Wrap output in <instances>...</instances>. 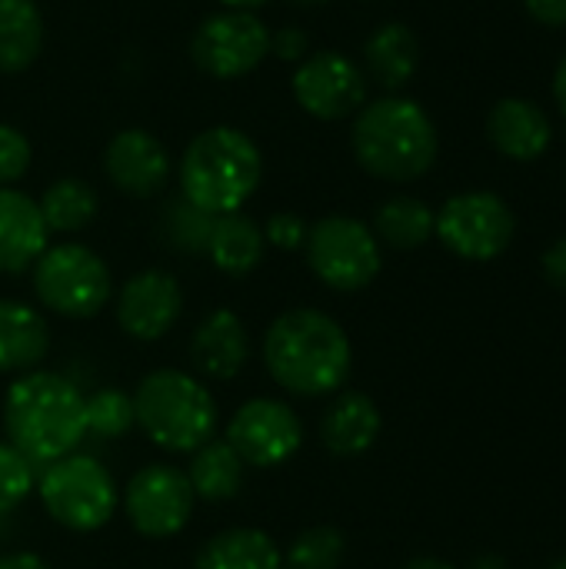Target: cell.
I'll list each match as a JSON object with an SVG mask.
<instances>
[{
  "label": "cell",
  "mask_w": 566,
  "mask_h": 569,
  "mask_svg": "<svg viewBox=\"0 0 566 569\" xmlns=\"http://www.w3.org/2000/svg\"><path fill=\"white\" fill-rule=\"evenodd\" d=\"M193 569H284V550L257 527H234L197 550Z\"/></svg>",
  "instance_id": "7402d4cb"
},
{
  "label": "cell",
  "mask_w": 566,
  "mask_h": 569,
  "mask_svg": "<svg viewBox=\"0 0 566 569\" xmlns=\"http://www.w3.org/2000/svg\"><path fill=\"white\" fill-rule=\"evenodd\" d=\"M193 503L197 497L187 473L170 463H150L137 470L123 490V513L147 540L177 537L190 523Z\"/></svg>",
  "instance_id": "8fae6325"
},
{
  "label": "cell",
  "mask_w": 566,
  "mask_h": 569,
  "mask_svg": "<svg viewBox=\"0 0 566 569\" xmlns=\"http://www.w3.org/2000/svg\"><path fill=\"white\" fill-rule=\"evenodd\" d=\"M267 53H270V30L250 10L214 13L190 37L193 63L217 80H237L257 70Z\"/></svg>",
  "instance_id": "30bf717a"
},
{
  "label": "cell",
  "mask_w": 566,
  "mask_h": 569,
  "mask_svg": "<svg viewBox=\"0 0 566 569\" xmlns=\"http://www.w3.org/2000/svg\"><path fill=\"white\" fill-rule=\"evenodd\" d=\"M210 227L214 217L197 210L193 203H187L183 197L173 200L163 213V233L167 240L183 250V253H207V240H210Z\"/></svg>",
  "instance_id": "f546056e"
},
{
  "label": "cell",
  "mask_w": 566,
  "mask_h": 569,
  "mask_svg": "<svg viewBox=\"0 0 566 569\" xmlns=\"http://www.w3.org/2000/svg\"><path fill=\"white\" fill-rule=\"evenodd\" d=\"M103 173L110 183L130 197H153L170 173L167 147L147 130H120L103 153Z\"/></svg>",
  "instance_id": "9a60e30c"
},
{
  "label": "cell",
  "mask_w": 566,
  "mask_h": 569,
  "mask_svg": "<svg viewBox=\"0 0 566 569\" xmlns=\"http://www.w3.org/2000/svg\"><path fill=\"white\" fill-rule=\"evenodd\" d=\"M224 440L247 467L267 470L287 463L300 450L304 423L290 403L274 397H254L230 417Z\"/></svg>",
  "instance_id": "7c38bea8"
},
{
  "label": "cell",
  "mask_w": 566,
  "mask_h": 569,
  "mask_svg": "<svg viewBox=\"0 0 566 569\" xmlns=\"http://www.w3.org/2000/svg\"><path fill=\"white\" fill-rule=\"evenodd\" d=\"M7 443L30 463H57L70 457L87 437L83 393L53 370L20 373L3 397Z\"/></svg>",
  "instance_id": "7a4b0ae2"
},
{
  "label": "cell",
  "mask_w": 566,
  "mask_h": 569,
  "mask_svg": "<svg viewBox=\"0 0 566 569\" xmlns=\"http://www.w3.org/2000/svg\"><path fill=\"white\" fill-rule=\"evenodd\" d=\"M264 250H267V237H264V227L257 220H250L240 210L214 217L207 257L220 273H227V277L254 273L264 260Z\"/></svg>",
  "instance_id": "44dd1931"
},
{
  "label": "cell",
  "mask_w": 566,
  "mask_h": 569,
  "mask_svg": "<svg viewBox=\"0 0 566 569\" xmlns=\"http://www.w3.org/2000/svg\"><path fill=\"white\" fill-rule=\"evenodd\" d=\"M347 557V540L334 527L304 530L284 553V569H337Z\"/></svg>",
  "instance_id": "f1b7e54d"
},
{
  "label": "cell",
  "mask_w": 566,
  "mask_h": 569,
  "mask_svg": "<svg viewBox=\"0 0 566 569\" xmlns=\"http://www.w3.org/2000/svg\"><path fill=\"white\" fill-rule=\"evenodd\" d=\"M43 47V17L33 0H0V73L27 70Z\"/></svg>",
  "instance_id": "d4e9b609"
},
{
  "label": "cell",
  "mask_w": 566,
  "mask_h": 569,
  "mask_svg": "<svg viewBox=\"0 0 566 569\" xmlns=\"http://www.w3.org/2000/svg\"><path fill=\"white\" fill-rule=\"evenodd\" d=\"M474 569H504V560H497V557H484V560H480Z\"/></svg>",
  "instance_id": "60d3db41"
},
{
  "label": "cell",
  "mask_w": 566,
  "mask_h": 569,
  "mask_svg": "<svg viewBox=\"0 0 566 569\" xmlns=\"http://www.w3.org/2000/svg\"><path fill=\"white\" fill-rule=\"evenodd\" d=\"M437 127L430 113L407 97H384L360 107L354 123V157L380 180L407 183L437 163Z\"/></svg>",
  "instance_id": "3957f363"
},
{
  "label": "cell",
  "mask_w": 566,
  "mask_h": 569,
  "mask_svg": "<svg viewBox=\"0 0 566 569\" xmlns=\"http://www.w3.org/2000/svg\"><path fill=\"white\" fill-rule=\"evenodd\" d=\"M110 270L83 243H57L33 263L37 300L67 320H90L110 303Z\"/></svg>",
  "instance_id": "52a82bcc"
},
{
  "label": "cell",
  "mask_w": 566,
  "mask_h": 569,
  "mask_svg": "<svg viewBox=\"0 0 566 569\" xmlns=\"http://www.w3.org/2000/svg\"><path fill=\"white\" fill-rule=\"evenodd\" d=\"M37 490L50 520L73 533H93L107 527L120 503V490L110 470L83 453H70L50 463Z\"/></svg>",
  "instance_id": "8992f818"
},
{
  "label": "cell",
  "mask_w": 566,
  "mask_h": 569,
  "mask_svg": "<svg viewBox=\"0 0 566 569\" xmlns=\"http://www.w3.org/2000/svg\"><path fill=\"white\" fill-rule=\"evenodd\" d=\"M0 569H50V563L37 553H7L0 557Z\"/></svg>",
  "instance_id": "8d00e7d4"
},
{
  "label": "cell",
  "mask_w": 566,
  "mask_h": 569,
  "mask_svg": "<svg viewBox=\"0 0 566 569\" xmlns=\"http://www.w3.org/2000/svg\"><path fill=\"white\" fill-rule=\"evenodd\" d=\"M137 427L167 453H193L217 433V400L183 370H153L133 393Z\"/></svg>",
  "instance_id": "5b68a950"
},
{
  "label": "cell",
  "mask_w": 566,
  "mask_h": 569,
  "mask_svg": "<svg viewBox=\"0 0 566 569\" xmlns=\"http://www.w3.org/2000/svg\"><path fill=\"white\" fill-rule=\"evenodd\" d=\"M294 3H300V7H317V3H327V0H294Z\"/></svg>",
  "instance_id": "b9f144b4"
},
{
  "label": "cell",
  "mask_w": 566,
  "mask_h": 569,
  "mask_svg": "<svg viewBox=\"0 0 566 569\" xmlns=\"http://www.w3.org/2000/svg\"><path fill=\"white\" fill-rule=\"evenodd\" d=\"M270 50L284 60H304L307 57V33L287 27L280 33H270Z\"/></svg>",
  "instance_id": "836d02e7"
},
{
  "label": "cell",
  "mask_w": 566,
  "mask_h": 569,
  "mask_svg": "<svg viewBox=\"0 0 566 569\" xmlns=\"http://www.w3.org/2000/svg\"><path fill=\"white\" fill-rule=\"evenodd\" d=\"M190 360L207 380H234L250 360V337L244 320L234 310L207 313L190 340Z\"/></svg>",
  "instance_id": "2e32d148"
},
{
  "label": "cell",
  "mask_w": 566,
  "mask_h": 569,
  "mask_svg": "<svg viewBox=\"0 0 566 569\" xmlns=\"http://www.w3.org/2000/svg\"><path fill=\"white\" fill-rule=\"evenodd\" d=\"M244 470H247V463L234 453V447L227 440H207L200 450H193L187 480H190L197 500L227 503L244 490Z\"/></svg>",
  "instance_id": "cb8c5ba5"
},
{
  "label": "cell",
  "mask_w": 566,
  "mask_h": 569,
  "mask_svg": "<svg viewBox=\"0 0 566 569\" xmlns=\"http://www.w3.org/2000/svg\"><path fill=\"white\" fill-rule=\"evenodd\" d=\"M294 97L307 113L320 120H344L367 103V77L350 57L337 50H320L304 57V63L297 67Z\"/></svg>",
  "instance_id": "4fadbf2b"
},
{
  "label": "cell",
  "mask_w": 566,
  "mask_h": 569,
  "mask_svg": "<svg viewBox=\"0 0 566 569\" xmlns=\"http://www.w3.org/2000/svg\"><path fill=\"white\" fill-rule=\"evenodd\" d=\"M50 350L47 320L23 300H0V373H30Z\"/></svg>",
  "instance_id": "ffe728a7"
},
{
  "label": "cell",
  "mask_w": 566,
  "mask_h": 569,
  "mask_svg": "<svg viewBox=\"0 0 566 569\" xmlns=\"http://www.w3.org/2000/svg\"><path fill=\"white\" fill-rule=\"evenodd\" d=\"M83 420H87V433L100 440H120L137 427L133 397L123 390H110V387L97 390L83 397Z\"/></svg>",
  "instance_id": "83f0119b"
},
{
  "label": "cell",
  "mask_w": 566,
  "mask_h": 569,
  "mask_svg": "<svg viewBox=\"0 0 566 569\" xmlns=\"http://www.w3.org/2000/svg\"><path fill=\"white\" fill-rule=\"evenodd\" d=\"M264 160L237 127H210L190 140L180 160V197L210 217L237 213L260 187Z\"/></svg>",
  "instance_id": "277c9868"
},
{
  "label": "cell",
  "mask_w": 566,
  "mask_h": 569,
  "mask_svg": "<svg viewBox=\"0 0 566 569\" xmlns=\"http://www.w3.org/2000/svg\"><path fill=\"white\" fill-rule=\"evenodd\" d=\"M437 213L417 197H390L374 213V237L394 250H417L434 237Z\"/></svg>",
  "instance_id": "484cf974"
},
{
  "label": "cell",
  "mask_w": 566,
  "mask_h": 569,
  "mask_svg": "<svg viewBox=\"0 0 566 569\" xmlns=\"http://www.w3.org/2000/svg\"><path fill=\"white\" fill-rule=\"evenodd\" d=\"M540 267H544V277H547L557 290H566V237H560L557 243L547 247Z\"/></svg>",
  "instance_id": "e575fe53"
},
{
  "label": "cell",
  "mask_w": 566,
  "mask_h": 569,
  "mask_svg": "<svg viewBox=\"0 0 566 569\" xmlns=\"http://www.w3.org/2000/svg\"><path fill=\"white\" fill-rule=\"evenodd\" d=\"M37 207H40V217L50 233H77V230L90 227L100 203H97V193L90 183H83L77 177H63L43 190Z\"/></svg>",
  "instance_id": "4316f807"
},
{
  "label": "cell",
  "mask_w": 566,
  "mask_h": 569,
  "mask_svg": "<svg viewBox=\"0 0 566 569\" xmlns=\"http://www.w3.org/2000/svg\"><path fill=\"white\" fill-rule=\"evenodd\" d=\"M554 97H557V107H560V113L566 117V57L560 60L557 73H554Z\"/></svg>",
  "instance_id": "74e56055"
},
{
  "label": "cell",
  "mask_w": 566,
  "mask_h": 569,
  "mask_svg": "<svg viewBox=\"0 0 566 569\" xmlns=\"http://www.w3.org/2000/svg\"><path fill=\"white\" fill-rule=\"evenodd\" d=\"M380 427H384V417L377 403L367 393L350 390V393H340L327 407L320 420V440L334 457H364L377 443Z\"/></svg>",
  "instance_id": "d6986e66"
},
{
  "label": "cell",
  "mask_w": 566,
  "mask_h": 569,
  "mask_svg": "<svg viewBox=\"0 0 566 569\" xmlns=\"http://www.w3.org/2000/svg\"><path fill=\"white\" fill-rule=\"evenodd\" d=\"M517 220L514 210L487 190H470L450 197L434 220V233L444 240L450 253L470 263L497 260L514 240Z\"/></svg>",
  "instance_id": "9c48e42d"
},
{
  "label": "cell",
  "mask_w": 566,
  "mask_h": 569,
  "mask_svg": "<svg viewBox=\"0 0 566 569\" xmlns=\"http://www.w3.org/2000/svg\"><path fill=\"white\" fill-rule=\"evenodd\" d=\"M33 490V463L13 450L10 443H0V517L17 510Z\"/></svg>",
  "instance_id": "4dcf8cb0"
},
{
  "label": "cell",
  "mask_w": 566,
  "mask_h": 569,
  "mask_svg": "<svg viewBox=\"0 0 566 569\" xmlns=\"http://www.w3.org/2000/svg\"><path fill=\"white\" fill-rule=\"evenodd\" d=\"M183 313V290L167 270H140L117 293V323L130 340L153 343Z\"/></svg>",
  "instance_id": "5bb4252c"
},
{
  "label": "cell",
  "mask_w": 566,
  "mask_h": 569,
  "mask_svg": "<svg viewBox=\"0 0 566 569\" xmlns=\"http://www.w3.org/2000/svg\"><path fill=\"white\" fill-rule=\"evenodd\" d=\"M264 367L294 397L337 393L354 370L347 330L324 310L297 307L280 313L264 333Z\"/></svg>",
  "instance_id": "6da1fadb"
},
{
  "label": "cell",
  "mask_w": 566,
  "mask_h": 569,
  "mask_svg": "<svg viewBox=\"0 0 566 569\" xmlns=\"http://www.w3.org/2000/svg\"><path fill=\"white\" fill-rule=\"evenodd\" d=\"M30 157H33L30 140H27L17 127L0 123V187L17 183V180L27 173Z\"/></svg>",
  "instance_id": "1f68e13d"
},
{
  "label": "cell",
  "mask_w": 566,
  "mask_h": 569,
  "mask_svg": "<svg viewBox=\"0 0 566 569\" xmlns=\"http://www.w3.org/2000/svg\"><path fill=\"white\" fill-rule=\"evenodd\" d=\"M487 140L510 160H537L550 150L554 127L550 117L524 97H507L500 100L490 117H487Z\"/></svg>",
  "instance_id": "ac0fdd59"
},
{
  "label": "cell",
  "mask_w": 566,
  "mask_h": 569,
  "mask_svg": "<svg viewBox=\"0 0 566 569\" xmlns=\"http://www.w3.org/2000/svg\"><path fill=\"white\" fill-rule=\"evenodd\" d=\"M364 57H367L370 77L380 87L400 90L404 83L414 80V73L420 67V40L407 23H384L380 30L370 33Z\"/></svg>",
  "instance_id": "603a6c76"
},
{
  "label": "cell",
  "mask_w": 566,
  "mask_h": 569,
  "mask_svg": "<svg viewBox=\"0 0 566 569\" xmlns=\"http://www.w3.org/2000/svg\"><path fill=\"white\" fill-rule=\"evenodd\" d=\"M550 569H566V557H564V560H557V563H554Z\"/></svg>",
  "instance_id": "7bdbcfd3"
},
{
  "label": "cell",
  "mask_w": 566,
  "mask_h": 569,
  "mask_svg": "<svg viewBox=\"0 0 566 569\" xmlns=\"http://www.w3.org/2000/svg\"><path fill=\"white\" fill-rule=\"evenodd\" d=\"M264 237H267V243H274V247H280V250H297V247H304L307 243V223L297 217V213H274L270 220H267V227H264Z\"/></svg>",
  "instance_id": "d6a6232c"
},
{
  "label": "cell",
  "mask_w": 566,
  "mask_h": 569,
  "mask_svg": "<svg viewBox=\"0 0 566 569\" xmlns=\"http://www.w3.org/2000/svg\"><path fill=\"white\" fill-rule=\"evenodd\" d=\"M404 569H457V567H450L447 560H437V557H417V560H410Z\"/></svg>",
  "instance_id": "f35d334b"
},
{
  "label": "cell",
  "mask_w": 566,
  "mask_h": 569,
  "mask_svg": "<svg viewBox=\"0 0 566 569\" xmlns=\"http://www.w3.org/2000/svg\"><path fill=\"white\" fill-rule=\"evenodd\" d=\"M307 263L314 277L337 290L357 293L370 287L380 273V240L364 220L354 217H324L307 230Z\"/></svg>",
  "instance_id": "ba28073f"
},
{
  "label": "cell",
  "mask_w": 566,
  "mask_h": 569,
  "mask_svg": "<svg viewBox=\"0 0 566 569\" xmlns=\"http://www.w3.org/2000/svg\"><path fill=\"white\" fill-rule=\"evenodd\" d=\"M220 3H227L230 10H254V7H264L267 0H220Z\"/></svg>",
  "instance_id": "ab89813d"
},
{
  "label": "cell",
  "mask_w": 566,
  "mask_h": 569,
  "mask_svg": "<svg viewBox=\"0 0 566 569\" xmlns=\"http://www.w3.org/2000/svg\"><path fill=\"white\" fill-rule=\"evenodd\" d=\"M47 223L37 200L13 187H0V273L30 270L47 250Z\"/></svg>",
  "instance_id": "e0dca14e"
},
{
  "label": "cell",
  "mask_w": 566,
  "mask_h": 569,
  "mask_svg": "<svg viewBox=\"0 0 566 569\" xmlns=\"http://www.w3.org/2000/svg\"><path fill=\"white\" fill-rule=\"evenodd\" d=\"M524 3H527V13H530L537 23L566 27V0H524Z\"/></svg>",
  "instance_id": "d590c367"
}]
</instances>
